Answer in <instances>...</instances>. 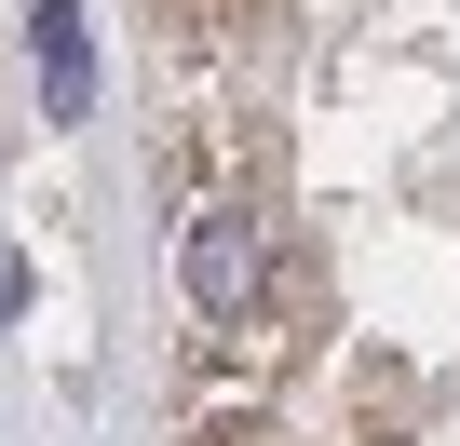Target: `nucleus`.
<instances>
[{
    "label": "nucleus",
    "instance_id": "obj_2",
    "mask_svg": "<svg viewBox=\"0 0 460 446\" xmlns=\"http://www.w3.org/2000/svg\"><path fill=\"white\" fill-rule=\"evenodd\" d=\"M41 68H55V109H82V14L41 0Z\"/></svg>",
    "mask_w": 460,
    "mask_h": 446
},
{
    "label": "nucleus",
    "instance_id": "obj_3",
    "mask_svg": "<svg viewBox=\"0 0 460 446\" xmlns=\"http://www.w3.org/2000/svg\"><path fill=\"white\" fill-rule=\"evenodd\" d=\"M190 446H285V433H271V419H258V406H230V419H203V433H190Z\"/></svg>",
    "mask_w": 460,
    "mask_h": 446
},
{
    "label": "nucleus",
    "instance_id": "obj_1",
    "mask_svg": "<svg viewBox=\"0 0 460 446\" xmlns=\"http://www.w3.org/2000/svg\"><path fill=\"white\" fill-rule=\"evenodd\" d=\"M271 284H285V271H271V231H258L244 203H203L190 231H176V298H190L203 325H244Z\"/></svg>",
    "mask_w": 460,
    "mask_h": 446
}]
</instances>
